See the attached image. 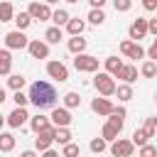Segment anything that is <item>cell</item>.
Here are the masks:
<instances>
[{
  "label": "cell",
  "mask_w": 157,
  "mask_h": 157,
  "mask_svg": "<svg viewBox=\"0 0 157 157\" xmlns=\"http://www.w3.org/2000/svg\"><path fill=\"white\" fill-rule=\"evenodd\" d=\"M27 98H29V103L37 105V110H44V108H52L56 103V88L49 81H34L29 86Z\"/></svg>",
  "instance_id": "obj_1"
},
{
  "label": "cell",
  "mask_w": 157,
  "mask_h": 157,
  "mask_svg": "<svg viewBox=\"0 0 157 157\" xmlns=\"http://www.w3.org/2000/svg\"><path fill=\"white\" fill-rule=\"evenodd\" d=\"M125 108L123 105H118V108H113V113L108 115V120H105V125H103V130H101V137L105 140V142H113V140H118L120 137V130H123V123H125Z\"/></svg>",
  "instance_id": "obj_2"
},
{
  "label": "cell",
  "mask_w": 157,
  "mask_h": 157,
  "mask_svg": "<svg viewBox=\"0 0 157 157\" xmlns=\"http://www.w3.org/2000/svg\"><path fill=\"white\" fill-rule=\"evenodd\" d=\"M93 88L98 91V96H115V78L108 71H96L93 76Z\"/></svg>",
  "instance_id": "obj_3"
},
{
  "label": "cell",
  "mask_w": 157,
  "mask_h": 157,
  "mask_svg": "<svg viewBox=\"0 0 157 157\" xmlns=\"http://www.w3.org/2000/svg\"><path fill=\"white\" fill-rule=\"evenodd\" d=\"M74 69L81 71V74H96V71H98V59L91 56V54H76Z\"/></svg>",
  "instance_id": "obj_4"
},
{
  "label": "cell",
  "mask_w": 157,
  "mask_h": 157,
  "mask_svg": "<svg viewBox=\"0 0 157 157\" xmlns=\"http://www.w3.org/2000/svg\"><path fill=\"white\" fill-rule=\"evenodd\" d=\"M27 44H29V39L25 37L22 29H12L5 34V49H27Z\"/></svg>",
  "instance_id": "obj_5"
},
{
  "label": "cell",
  "mask_w": 157,
  "mask_h": 157,
  "mask_svg": "<svg viewBox=\"0 0 157 157\" xmlns=\"http://www.w3.org/2000/svg\"><path fill=\"white\" fill-rule=\"evenodd\" d=\"M132 152H135L132 140L118 137V140H113V145H110V155H113V157H130Z\"/></svg>",
  "instance_id": "obj_6"
},
{
  "label": "cell",
  "mask_w": 157,
  "mask_h": 157,
  "mask_svg": "<svg viewBox=\"0 0 157 157\" xmlns=\"http://www.w3.org/2000/svg\"><path fill=\"white\" fill-rule=\"evenodd\" d=\"M27 12H29V17L32 20H39V22H44V20H52V10H49V5L47 2H29V7H27Z\"/></svg>",
  "instance_id": "obj_7"
},
{
  "label": "cell",
  "mask_w": 157,
  "mask_h": 157,
  "mask_svg": "<svg viewBox=\"0 0 157 157\" xmlns=\"http://www.w3.org/2000/svg\"><path fill=\"white\" fill-rule=\"evenodd\" d=\"M47 74H49V78H54V81H59V83L69 78V69H66L61 61H56V59L47 61Z\"/></svg>",
  "instance_id": "obj_8"
},
{
  "label": "cell",
  "mask_w": 157,
  "mask_h": 157,
  "mask_svg": "<svg viewBox=\"0 0 157 157\" xmlns=\"http://www.w3.org/2000/svg\"><path fill=\"white\" fill-rule=\"evenodd\" d=\"M54 132H56V128H54V125H49L44 132H39V135L34 137V150H37V152L49 150V147H52V142H54Z\"/></svg>",
  "instance_id": "obj_9"
},
{
  "label": "cell",
  "mask_w": 157,
  "mask_h": 157,
  "mask_svg": "<svg viewBox=\"0 0 157 157\" xmlns=\"http://www.w3.org/2000/svg\"><path fill=\"white\" fill-rule=\"evenodd\" d=\"M120 52L128 59H142L145 56V49L140 47V42H132V39H123L120 42Z\"/></svg>",
  "instance_id": "obj_10"
},
{
  "label": "cell",
  "mask_w": 157,
  "mask_h": 157,
  "mask_svg": "<svg viewBox=\"0 0 157 157\" xmlns=\"http://www.w3.org/2000/svg\"><path fill=\"white\" fill-rule=\"evenodd\" d=\"M49 120H52V125H54V128H69L74 118H71L69 108H54V110H52V115H49Z\"/></svg>",
  "instance_id": "obj_11"
},
{
  "label": "cell",
  "mask_w": 157,
  "mask_h": 157,
  "mask_svg": "<svg viewBox=\"0 0 157 157\" xmlns=\"http://www.w3.org/2000/svg\"><path fill=\"white\" fill-rule=\"evenodd\" d=\"M27 52H29L32 59H47V56H49V44L42 42V39H29Z\"/></svg>",
  "instance_id": "obj_12"
},
{
  "label": "cell",
  "mask_w": 157,
  "mask_h": 157,
  "mask_svg": "<svg viewBox=\"0 0 157 157\" xmlns=\"http://www.w3.org/2000/svg\"><path fill=\"white\" fill-rule=\"evenodd\" d=\"M27 120H29V113H27L22 105H15V110H12V113L5 118V123H7L10 128H22Z\"/></svg>",
  "instance_id": "obj_13"
},
{
  "label": "cell",
  "mask_w": 157,
  "mask_h": 157,
  "mask_svg": "<svg viewBox=\"0 0 157 157\" xmlns=\"http://www.w3.org/2000/svg\"><path fill=\"white\" fill-rule=\"evenodd\" d=\"M128 34H130V39H132V42H140V39H145V34H147V20H145V17H137V20H132V25H130Z\"/></svg>",
  "instance_id": "obj_14"
},
{
  "label": "cell",
  "mask_w": 157,
  "mask_h": 157,
  "mask_svg": "<svg viewBox=\"0 0 157 157\" xmlns=\"http://www.w3.org/2000/svg\"><path fill=\"white\" fill-rule=\"evenodd\" d=\"M113 103H110V98H105V96H101V98H93L91 101V110L93 113H98V115H110L113 113Z\"/></svg>",
  "instance_id": "obj_15"
},
{
  "label": "cell",
  "mask_w": 157,
  "mask_h": 157,
  "mask_svg": "<svg viewBox=\"0 0 157 157\" xmlns=\"http://www.w3.org/2000/svg\"><path fill=\"white\" fill-rule=\"evenodd\" d=\"M52 125V120H49V115H42V113H37L34 118H29V128H32V132H44L47 128Z\"/></svg>",
  "instance_id": "obj_16"
},
{
  "label": "cell",
  "mask_w": 157,
  "mask_h": 157,
  "mask_svg": "<svg viewBox=\"0 0 157 157\" xmlns=\"http://www.w3.org/2000/svg\"><path fill=\"white\" fill-rule=\"evenodd\" d=\"M12 71V54L10 49H0V76H10Z\"/></svg>",
  "instance_id": "obj_17"
},
{
  "label": "cell",
  "mask_w": 157,
  "mask_h": 157,
  "mask_svg": "<svg viewBox=\"0 0 157 157\" xmlns=\"http://www.w3.org/2000/svg\"><path fill=\"white\" fill-rule=\"evenodd\" d=\"M83 29H86V22H83V20H78V17H69V22H66V32H69L71 37L83 34Z\"/></svg>",
  "instance_id": "obj_18"
},
{
  "label": "cell",
  "mask_w": 157,
  "mask_h": 157,
  "mask_svg": "<svg viewBox=\"0 0 157 157\" xmlns=\"http://www.w3.org/2000/svg\"><path fill=\"white\" fill-rule=\"evenodd\" d=\"M115 78H123V83H132V81L137 78V69H135L132 64H123V69L118 71Z\"/></svg>",
  "instance_id": "obj_19"
},
{
  "label": "cell",
  "mask_w": 157,
  "mask_h": 157,
  "mask_svg": "<svg viewBox=\"0 0 157 157\" xmlns=\"http://www.w3.org/2000/svg\"><path fill=\"white\" fill-rule=\"evenodd\" d=\"M66 47H69V52H71V54H83V52H86V47H88V42L78 34V37H71Z\"/></svg>",
  "instance_id": "obj_20"
},
{
  "label": "cell",
  "mask_w": 157,
  "mask_h": 157,
  "mask_svg": "<svg viewBox=\"0 0 157 157\" xmlns=\"http://www.w3.org/2000/svg\"><path fill=\"white\" fill-rule=\"evenodd\" d=\"M44 39H47V44H59L61 39H64V32H61V27H49L47 32H44Z\"/></svg>",
  "instance_id": "obj_21"
},
{
  "label": "cell",
  "mask_w": 157,
  "mask_h": 157,
  "mask_svg": "<svg viewBox=\"0 0 157 157\" xmlns=\"http://www.w3.org/2000/svg\"><path fill=\"white\" fill-rule=\"evenodd\" d=\"M12 17H15L12 2H10V0H2V2H0V22H10Z\"/></svg>",
  "instance_id": "obj_22"
},
{
  "label": "cell",
  "mask_w": 157,
  "mask_h": 157,
  "mask_svg": "<svg viewBox=\"0 0 157 157\" xmlns=\"http://www.w3.org/2000/svg\"><path fill=\"white\" fill-rule=\"evenodd\" d=\"M120 69H123V59H118V56H108V59H105V71H108L110 76H118Z\"/></svg>",
  "instance_id": "obj_23"
},
{
  "label": "cell",
  "mask_w": 157,
  "mask_h": 157,
  "mask_svg": "<svg viewBox=\"0 0 157 157\" xmlns=\"http://www.w3.org/2000/svg\"><path fill=\"white\" fill-rule=\"evenodd\" d=\"M15 150V135L12 132H0V152Z\"/></svg>",
  "instance_id": "obj_24"
},
{
  "label": "cell",
  "mask_w": 157,
  "mask_h": 157,
  "mask_svg": "<svg viewBox=\"0 0 157 157\" xmlns=\"http://www.w3.org/2000/svg\"><path fill=\"white\" fill-rule=\"evenodd\" d=\"M69 17H71V15H69L64 7H59V10H54V12H52V22H54L56 27H64V25L69 22Z\"/></svg>",
  "instance_id": "obj_25"
},
{
  "label": "cell",
  "mask_w": 157,
  "mask_h": 157,
  "mask_svg": "<svg viewBox=\"0 0 157 157\" xmlns=\"http://www.w3.org/2000/svg\"><path fill=\"white\" fill-rule=\"evenodd\" d=\"M12 22L17 25V29H22V32H25V29L32 25V17H29V12H17V15L12 17Z\"/></svg>",
  "instance_id": "obj_26"
},
{
  "label": "cell",
  "mask_w": 157,
  "mask_h": 157,
  "mask_svg": "<svg viewBox=\"0 0 157 157\" xmlns=\"http://www.w3.org/2000/svg\"><path fill=\"white\" fill-rule=\"evenodd\" d=\"M140 74L145 76V78H155L157 76V61H152V59H147L142 66H140Z\"/></svg>",
  "instance_id": "obj_27"
},
{
  "label": "cell",
  "mask_w": 157,
  "mask_h": 157,
  "mask_svg": "<svg viewBox=\"0 0 157 157\" xmlns=\"http://www.w3.org/2000/svg\"><path fill=\"white\" fill-rule=\"evenodd\" d=\"M88 22H91V25H103V22H105V12H103V7H91V12H88Z\"/></svg>",
  "instance_id": "obj_28"
},
{
  "label": "cell",
  "mask_w": 157,
  "mask_h": 157,
  "mask_svg": "<svg viewBox=\"0 0 157 157\" xmlns=\"http://www.w3.org/2000/svg\"><path fill=\"white\" fill-rule=\"evenodd\" d=\"M25 83H27V78H25L22 74H10V78H7V86H10L12 91H22Z\"/></svg>",
  "instance_id": "obj_29"
},
{
  "label": "cell",
  "mask_w": 157,
  "mask_h": 157,
  "mask_svg": "<svg viewBox=\"0 0 157 157\" xmlns=\"http://www.w3.org/2000/svg\"><path fill=\"white\" fill-rule=\"evenodd\" d=\"M115 96H118V101H130V98H132V86H130V83L115 86Z\"/></svg>",
  "instance_id": "obj_30"
},
{
  "label": "cell",
  "mask_w": 157,
  "mask_h": 157,
  "mask_svg": "<svg viewBox=\"0 0 157 157\" xmlns=\"http://www.w3.org/2000/svg\"><path fill=\"white\" fill-rule=\"evenodd\" d=\"M78 105H81V96H78L76 91H69V93L64 96V108L71 110V108H78Z\"/></svg>",
  "instance_id": "obj_31"
},
{
  "label": "cell",
  "mask_w": 157,
  "mask_h": 157,
  "mask_svg": "<svg viewBox=\"0 0 157 157\" xmlns=\"http://www.w3.org/2000/svg\"><path fill=\"white\" fill-rule=\"evenodd\" d=\"M71 130L69 128H56V132H54V142H59V145H66V142H71Z\"/></svg>",
  "instance_id": "obj_32"
},
{
  "label": "cell",
  "mask_w": 157,
  "mask_h": 157,
  "mask_svg": "<svg viewBox=\"0 0 157 157\" xmlns=\"http://www.w3.org/2000/svg\"><path fill=\"white\" fill-rule=\"evenodd\" d=\"M64 150H61V157H78L81 155V147L76 145V142H66V145H61Z\"/></svg>",
  "instance_id": "obj_33"
},
{
  "label": "cell",
  "mask_w": 157,
  "mask_h": 157,
  "mask_svg": "<svg viewBox=\"0 0 157 157\" xmlns=\"http://www.w3.org/2000/svg\"><path fill=\"white\" fill-rule=\"evenodd\" d=\"M130 140H132V145H137V147H140V145H145V142H150V137H147L145 128H137V130L132 132V137H130Z\"/></svg>",
  "instance_id": "obj_34"
},
{
  "label": "cell",
  "mask_w": 157,
  "mask_h": 157,
  "mask_svg": "<svg viewBox=\"0 0 157 157\" xmlns=\"http://www.w3.org/2000/svg\"><path fill=\"white\" fill-rule=\"evenodd\" d=\"M88 147H91V152H96V155H101V152H103V150H105V147H108V142H105V140H103V137H93V140H91V145H88Z\"/></svg>",
  "instance_id": "obj_35"
},
{
  "label": "cell",
  "mask_w": 157,
  "mask_h": 157,
  "mask_svg": "<svg viewBox=\"0 0 157 157\" xmlns=\"http://www.w3.org/2000/svg\"><path fill=\"white\" fill-rule=\"evenodd\" d=\"M145 132H147V137H155V135H157V115L147 118V123H145Z\"/></svg>",
  "instance_id": "obj_36"
},
{
  "label": "cell",
  "mask_w": 157,
  "mask_h": 157,
  "mask_svg": "<svg viewBox=\"0 0 157 157\" xmlns=\"http://www.w3.org/2000/svg\"><path fill=\"white\" fill-rule=\"evenodd\" d=\"M140 157H157V145H150V142L140 145Z\"/></svg>",
  "instance_id": "obj_37"
},
{
  "label": "cell",
  "mask_w": 157,
  "mask_h": 157,
  "mask_svg": "<svg viewBox=\"0 0 157 157\" xmlns=\"http://www.w3.org/2000/svg\"><path fill=\"white\" fill-rule=\"evenodd\" d=\"M113 7H115V12H128L132 7V0H113Z\"/></svg>",
  "instance_id": "obj_38"
},
{
  "label": "cell",
  "mask_w": 157,
  "mask_h": 157,
  "mask_svg": "<svg viewBox=\"0 0 157 157\" xmlns=\"http://www.w3.org/2000/svg\"><path fill=\"white\" fill-rule=\"evenodd\" d=\"M12 101H15V105H22V108H25V105L29 103V98H27V96H25L22 91H15V96H12Z\"/></svg>",
  "instance_id": "obj_39"
},
{
  "label": "cell",
  "mask_w": 157,
  "mask_h": 157,
  "mask_svg": "<svg viewBox=\"0 0 157 157\" xmlns=\"http://www.w3.org/2000/svg\"><path fill=\"white\" fill-rule=\"evenodd\" d=\"M147 34H155L157 37V17L155 20H147Z\"/></svg>",
  "instance_id": "obj_40"
},
{
  "label": "cell",
  "mask_w": 157,
  "mask_h": 157,
  "mask_svg": "<svg viewBox=\"0 0 157 157\" xmlns=\"http://www.w3.org/2000/svg\"><path fill=\"white\" fill-rule=\"evenodd\" d=\"M147 56H150L152 61H157V39L150 44V49H147Z\"/></svg>",
  "instance_id": "obj_41"
},
{
  "label": "cell",
  "mask_w": 157,
  "mask_h": 157,
  "mask_svg": "<svg viewBox=\"0 0 157 157\" xmlns=\"http://www.w3.org/2000/svg\"><path fill=\"white\" fill-rule=\"evenodd\" d=\"M142 7L150 10V12H155L157 10V0H142Z\"/></svg>",
  "instance_id": "obj_42"
},
{
  "label": "cell",
  "mask_w": 157,
  "mask_h": 157,
  "mask_svg": "<svg viewBox=\"0 0 157 157\" xmlns=\"http://www.w3.org/2000/svg\"><path fill=\"white\" fill-rule=\"evenodd\" d=\"M42 157H61V155H59V152H54V150L49 147V150H44V152H42Z\"/></svg>",
  "instance_id": "obj_43"
},
{
  "label": "cell",
  "mask_w": 157,
  "mask_h": 157,
  "mask_svg": "<svg viewBox=\"0 0 157 157\" xmlns=\"http://www.w3.org/2000/svg\"><path fill=\"white\" fill-rule=\"evenodd\" d=\"M88 5H91V7H103L105 0H88Z\"/></svg>",
  "instance_id": "obj_44"
},
{
  "label": "cell",
  "mask_w": 157,
  "mask_h": 157,
  "mask_svg": "<svg viewBox=\"0 0 157 157\" xmlns=\"http://www.w3.org/2000/svg\"><path fill=\"white\" fill-rule=\"evenodd\" d=\"M20 157H39L34 150H25V152H20Z\"/></svg>",
  "instance_id": "obj_45"
},
{
  "label": "cell",
  "mask_w": 157,
  "mask_h": 157,
  "mask_svg": "<svg viewBox=\"0 0 157 157\" xmlns=\"http://www.w3.org/2000/svg\"><path fill=\"white\" fill-rule=\"evenodd\" d=\"M5 98H7V96H5V91H2V88H0V103H2V101H5Z\"/></svg>",
  "instance_id": "obj_46"
},
{
  "label": "cell",
  "mask_w": 157,
  "mask_h": 157,
  "mask_svg": "<svg viewBox=\"0 0 157 157\" xmlns=\"http://www.w3.org/2000/svg\"><path fill=\"white\" fill-rule=\"evenodd\" d=\"M2 125H5V115H0V130H2Z\"/></svg>",
  "instance_id": "obj_47"
},
{
  "label": "cell",
  "mask_w": 157,
  "mask_h": 157,
  "mask_svg": "<svg viewBox=\"0 0 157 157\" xmlns=\"http://www.w3.org/2000/svg\"><path fill=\"white\" fill-rule=\"evenodd\" d=\"M44 2H47V5H54V2H59V0H44Z\"/></svg>",
  "instance_id": "obj_48"
},
{
  "label": "cell",
  "mask_w": 157,
  "mask_h": 157,
  "mask_svg": "<svg viewBox=\"0 0 157 157\" xmlns=\"http://www.w3.org/2000/svg\"><path fill=\"white\" fill-rule=\"evenodd\" d=\"M64 2H69V5H74V2H78V0H64Z\"/></svg>",
  "instance_id": "obj_49"
},
{
  "label": "cell",
  "mask_w": 157,
  "mask_h": 157,
  "mask_svg": "<svg viewBox=\"0 0 157 157\" xmlns=\"http://www.w3.org/2000/svg\"><path fill=\"white\" fill-rule=\"evenodd\" d=\"M155 103H157V93H155Z\"/></svg>",
  "instance_id": "obj_50"
},
{
  "label": "cell",
  "mask_w": 157,
  "mask_h": 157,
  "mask_svg": "<svg viewBox=\"0 0 157 157\" xmlns=\"http://www.w3.org/2000/svg\"><path fill=\"white\" fill-rule=\"evenodd\" d=\"M155 12H157V10H155Z\"/></svg>",
  "instance_id": "obj_51"
}]
</instances>
